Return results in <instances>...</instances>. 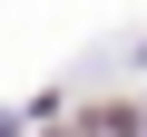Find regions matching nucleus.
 I'll return each instance as SVG.
<instances>
[{"instance_id": "1", "label": "nucleus", "mask_w": 147, "mask_h": 137, "mask_svg": "<svg viewBox=\"0 0 147 137\" xmlns=\"http://www.w3.org/2000/svg\"><path fill=\"white\" fill-rule=\"evenodd\" d=\"M49 137H79V127H49Z\"/></svg>"}]
</instances>
